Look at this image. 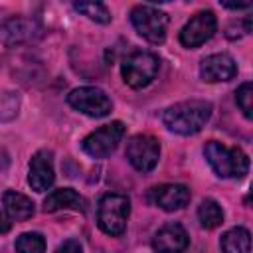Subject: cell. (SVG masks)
I'll return each mask as SVG.
<instances>
[{"mask_svg": "<svg viewBox=\"0 0 253 253\" xmlns=\"http://www.w3.org/2000/svg\"><path fill=\"white\" fill-rule=\"evenodd\" d=\"M16 253H45V239L38 231L22 233L16 239Z\"/></svg>", "mask_w": 253, "mask_h": 253, "instance_id": "19", "label": "cell"}, {"mask_svg": "<svg viewBox=\"0 0 253 253\" xmlns=\"http://www.w3.org/2000/svg\"><path fill=\"white\" fill-rule=\"evenodd\" d=\"M126 158L138 172H150L160 158V142L150 134H134L126 144Z\"/></svg>", "mask_w": 253, "mask_h": 253, "instance_id": "8", "label": "cell"}, {"mask_svg": "<svg viewBox=\"0 0 253 253\" xmlns=\"http://www.w3.org/2000/svg\"><path fill=\"white\" fill-rule=\"evenodd\" d=\"M2 204H4V210H6L10 219L26 221V219H30L34 215V202L28 196L20 194V192H14V190L4 192Z\"/></svg>", "mask_w": 253, "mask_h": 253, "instance_id": "15", "label": "cell"}, {"mask_svg": "<svg viewBox=\"0 0 253 253\" xmlns=\"http://www.w3.org/2000/svg\"><path fill=\"white\" fill-rule=\"evenodd\" d=\"M6 231H10V219L0 211V233H6Z\"/></svg>", "mask_w": 253, "mask_h": 253, "instance_id": "24", "label": "cell"}, {"mask_svg": "<svg viewBox=\"0 0 253 253\" xmlns=\"http://www.w3.org/2000/svg\"><path fill=\"white\" fill-rule=\"evenodd\" d=\"M73 8L97 24H109L111 22V12L101 2H75Z\"/></svg>", "mask_w": 253, "mask_h": 253, "instance_id": "20", "label": "cell"}, {"mask_svg": "<svg viewBox=\"0 0 253 253\" xmlns=\"http://www.w3.org/2000/svg\"><path fill=\"white\" fill-rule=\"evenodd\" d=\"M217 30V20L213 16L211 10H202L198 12L194 18H190V22L182 28L180 32V43L184 47H200L202 43H206Z\"/></svg>", "mask_w": 253, "mask_h": 253, "instance_id": "9", "label": "cell"}, {"mask_svg": "<svg viewBox=\"0 0 253 253\" xmlns=\"http://www.w3.org/2000/svg\"><path fill=\"white\" fill-rule=\"evenodd\" d=\"M188 245H190V237L186 229L176 221L162 225L152 237V247L158 253H182Z\"/></svg>", "mask_w": 253, "mask_h": 253, "instance_id": "12", "label": "cell"}, {"mask_svg": "<svg viewBox=\"0 0 253 253\" xmlns=\"http://www.w3.org/2000/svg\"><path fill=\"white\" fill-rule=\"evenodd\" d=\"M20 111V95L16 91L0 93V121H12Z\"/></svg>", "mask_w": 253, "mask_h": 253, "instance_id": "21", "label": "cell"}, {"mask_svg": "<svg viewBox=\"0 0 253 253\" xmlns=\"http://www.w3.org/2000/svg\"><path fill=\"white\" fill-rule=\"evenodd\" d=\"M223 253H251V233L245 227H231L221 235Z\"/></svg>", "mask_w": 253, "mask_h": 253, "instance_id": "16", "label": "cell"}, {"mask_svg": "<svg viewBox=\"0 0 253 253\" xmlns=\"http://www.w3.org/2000/svg\"><path fill=\"white\" fill-rule=\"evenodd\" d=\"M204 156L219 178H243L249 170V158L237 146L227 148L217 140H210L204 146Z\"/></svg>", "mask_w": 253, "mask_h": 253, "instance_id": "2", "label": "cell"}, {"mask_svg": "<svg viewBox=\"0 0 253 253\" xmlns=\"http://www.w3.org/2000/svg\"><path fill=\"white\" fill-rule=\"evenodd\" d=\"M123 136H125V125L121 121H113L87 134L81 142V148L93 158H107L111 152L117 150Z\"/></svg>", "mask_w": 253, "mask_h": 253, "instance_id": "7", "label": "cell"}, {"mask_svg": "<svg viewBox=\"0 0 253 253\" xmlns=\"http://www.w3.org/2000/svg\"><path fill=\"white\" fill-rule=\"evenodd\" d=\"M130 213V200L125 194H105L97 208V225L103 233L119 237L126 229V219Z\"/></svg>", "mask_w": 253, "mask_h": 253, "instance_id": "3", "label": "cell"}, {"mask_svg": "<svg viewBox=\"0 0 253 253\" xmlns=\"http://www.w3.org/2000/svg\"><path fill=\"white\" fill-rule=\"evenodd\" d=\"M160 59L150 51H132L123 59L121 73L128 87L142 89L150 85L158 73Z\"/></svg>", "mask_w": 253, "mask_h": 253, "instance_id": "4", "label": "cell"}, {"mask_svg": "<svg viewBox=\"0 0 253 253\" xmlns=\"http://www.w3.org/2000/svg\"><path fill=\"white\" fill-rule=\"evenodd\" d=\"M53 154L51 150H38L30 160L28 184L36 192H45L53 184Z\"/></svg>", "mask_w": 253, "mask_h": 253, "instance_id": "13", "label": "cell"}, {"mask_svg": "<svg viewBox=\"0 0 253 253\" xmlns=\"http://www.w3.org/2000/svg\"><path fill=\"white\" fill-rule=\"evenodd\" d=\"M198 219H200V225L202 227L213 229V227H217V225L223 223V210H221V206L215 200L206 198L198 206Z\"/></svg>", "mask_w": 253, "mask_h": 253, "instance_id": "17", "label": "cell"}, {"mask_svg": "<svg viewBox=\"0 0 253 253\" xmlns=\"http://www.w3.org/2000/svg\"><path fill=\"white\" fill-rule=\"evenodd\" d=\"M210 117H211V103L202 99H190L168 107L162 113V123L166 125L168 130L182 136H190L200 132L210 121Z\"/></svg>", "mask_w": 253, "mask_h": 253, "instance_id": "1", "label": "cell"}, {"mask_svg": "<svg viewBox=\"0 0 253 253\" xmlns=\"http://www.w3.org/2000/svg\"><path fill=\"white\" fill-rule=\"evenodd\" d=\"M235 101H237V107L241 109V113L245 115V119H251L253 117V85L249 81L243 83L235 91Z\"/></svg>", "mask_w": 253, "mask_h": 253, "instance_id": "22", "label": "cell"}, {"mask_svg": "<svg viewBox=\"0 0 253 253\" xmlns=\"http://www.w3.org/2000/svg\"><path fill=\"white\" fill-rule=\"evenodd\" d=\"M32 32H34V24L32 22L22 20V18H12L4 26V40L10 45L12 43H20V42L30 40L32 38Z\"/></svg>", "mask_w": 253, "mask_h": 253, "instance_id": "18", "label": "cell"}, {"mask_svg": "<svg viewBox=\"0 0 253 253\" xmlns=\"http://www.w3.org/2000/svg\"><path fill=\"white\" fill-rule=\"evenodd\" d=\"M55 253H83V249H81V243H79V241L67 239V241H63V243L55 249Z\"/></svg>", "mask_w": 253, "mask_h": 253, "instance_id": "23", "label": "cell"}, {"mask_svg": "<svg viewBox=\"0 0 253 253\" xmlns=\"http://www.w3.org/2000/svg\"><path fill=\"white\" fill-rule=\"evenodd\" d=\"M130 22L138 36H142L150 43H162L168 30V16L150 6V4H138L130 10Z\"/></svg>", "mask_w": 253, "mask_h": 253, "instance_id": "5", "label": "cell"}, {"mask_svg": "<svg viewBox=\"0 0 253 253\" xmlns=\"http://www.w3.org/2000/svg\"><path fill=\"white\" fill-rule=\"evenodd\" d=\"M67 103L75 111H79L87 117H93V119H103L113 109L111 99L99 87H77V89L69 91Z\"/></svg>", "mask_w": 253, "mask_h": 253, "instance_id": "6", "label": "cell"}, {"mask_svg": "<svg viewBox=\"0 0 253 253\" xmlns=\"http://www.w3.org/2000/svg\"><path fill=\"white\" fill-rule=\"evenodd\" d=\"M190 198H192L190 188L184 184H160L150 188L148 192V200L164 211L182 210L184 206H188Z\"/></svg>", "mask_w": 253, "mask_h": 253, "instance_id": "10", "label": "cell"}, {"mask_svg": "<svg viewBox=\"0 0 253 253\" xmlns=\"http://www.w3.org/2000/svg\"><path fill=\"white\" fill-rule=\"evenodd\" d=\"M43 210L45 211H57V210H85V200L73 190V188H59L47 194L43 200Z\"/></svg>", "mask_w": 253, "mask_h": 253, "instance_id": "14", "label": "cell"}, {"mask_svg": "<svg viewBox=\"0 0 253 253\" xmlns=\"http://www.w3.org/2000/svg\"><path fill=\"white\" fill-rule=\"evenodd\" d=\"M237 73V63L229 53H211L200 63V77L208 83L229 81Z\"/></svg>", "mask_w": 253, "mask_h": 253, "instance_id": "11", "label": "cell"}]
</instances>
